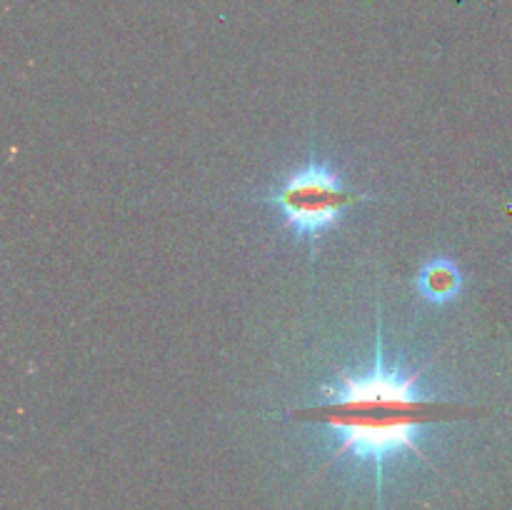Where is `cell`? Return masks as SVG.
Here are the masks:
<instances>
[{"instance_id": "6da1fadb", "label": "cell", "mask_w": 512, "mask_h": 510, "mask_svg": "<svg viewBox=\"0 0 512 510\" xmlns=\"http://www.w3.org/2000/svg\"><path fill=\"white\" fill-rule=\"evenodd\" d=\"M425 368L428 365L403 373L400 368H388L378 355L373 370L365 375L340 370L338 388L323 385L328 403L298 410V415L303 420H323L330 425L340 438L333 458L355 455L360 460H373L380 470L383 460L403 450L420 455L415 438L425 425L478 413L465 405L420 395L415 385L420 383Z\"/></svg>"}, {"instance_id": "7a4b0ae2", "label": "cell", "mask_w": 512, "mask_h": 510, "mask_svg": "<svg viewBox=\"0 0 512 510\" xmlns=\"http://www.w3.org/2000/svg\"><path fill=\"white\" fill-rule=\"evenodd\" d=\"M273 200L283 213L285 228L298 235L318 238L343 218L358 195L345 188L335 170L325 165H310L290 175Z\"/></svg>"}, {"instance_id": "3957f363", "label": "cell", "mask_w": 512, "mask_h": 510, "mask_svg": "<svg viewBox=\"0 0 512 510\" xmlns=\"http://www.w3.org/2000/svg\"><path fill=\"white\" fill-rule=\"evenodd\" d=\"M460 288H463V275L445 258L430 260L418 275L420 295L433 303H448L460 293Z\"/></svg>"}]
</instances>
